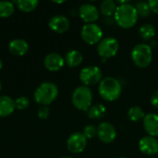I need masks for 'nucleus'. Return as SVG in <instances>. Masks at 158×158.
Here are the masks:
<instances>
[{
	"label": "nucleus",
	"instance_id": "obj_1",
	"mask_svg": "<svg viewBox=\"0 0 158 158\" xmlns=\"http://www.w3.org/2000/svg\"><path fill=\"white\" fill-rule=\"evenodd\" d=\"M116 23L122 29L132 28L139 18L135 6L131 4L125 3L118 6L117 10L114 14Z\"/></svg>",
	"mask_w": 158,
	"mask_h": 158
},
{
	"label": "nucleus",
	"instance_id": "obj_2",
	"mask_svg": "<svg viewBox=\"0 0 158 158\" xmlns=\"http://www.w3.org/2000/svg\"><path fill=\"white\" fill-rule=\"evenodd\" d=\"M122 92L120 82L113 77H107L101 81L98 86V93L100 96L108 102H113L118 99Z\"/></svg>",
	"mask_w": 158,
	"mask_h": 158
},
{
	"label": "nucleus",
	"instance_id": "obj_3",
	"mask_svg": "<svg viewBox=\"0 0 158 158\" xmlns=\"http://www.w3.org/2000/svg\"><path fill=\"white\" fill-rule=\"evenodd\" d=\"M58 95V88L53 82L42 83L34 92V100L36 103L47 106L53 103Z\"/></svg>",
	"mask_w": 158,
	"mask_h": 158
},
{
	"label": "nucleus",
	"instance_id": "obj_4",
	"mask_svg": "<svg viewBox=\"0 0 158 158\" xmlns=\"http://www.w3.org/2000/svg\"><path fill=\"white\" fill-rule=\"evenodd\" d=\"M131 59L134 65L140 69H145L150 66L153 60V51L150 45L139 44L131 51Z\"/></svg>",
	"mask_w": 158,
	"mask_h": 158
},
{
	"label": "nucleus",
	"instance_id": "obj_5",
	"mask_svg": "<svg viewBox=\"0 0 158 158\" xmlns=\"http://www.w3.org/2000/svg\"><path fill=\"white\" fill-rule=\"evenodd\" d=\"M73 106L81 111H88L92 106L93 103V93L92 90L87 86L77 87L71 96Z\"/></svg>",
	"mask_w": 158,
	"mask_h": 158
},
{
	"label": "nucleus",
	"instance_id": "obj_6",
	"mask_svg": "<svg viewBox=\"0 0 158 158\" xmlns=\"http://www.w3.org/2000/svg\"><path fill=\"white\" fill-rule=\"evenodd\" d=\"M118 49L119 44L118 40L111 36L103 38L97 44V53L104 59H108L115 56L118 54Z\"/></svg>",
	"mask_w": 158,
	"mask_h": 158
},
{
	"label": "nucleus",
	"instance_id": "obj_7",
	"mask_svg": "<svg viewBox=\"0 0 158 158\" xmlns=\"http://www.w3.org/2000/svg\"><path fill=\"white\" fill-rule=\"evenodd\" d=\"M81 39L89 45L98 44L103 39V31L101 27L95 23H88L83 25L81 31Z\"/></svg>",
	"mask_w": 158,
	"mask_h": 158
},
{
	"label": "nucleus",
	"instance_id": "obj_8",
	"mask_svg": "<svg viewBox=\"0 0 158 158\" xmlns=\"http://www.w3.org/2000/svg\"><path fill=\"white\" fill-rule=\"evenodd\" d=\"M102 76V70L97 66H88L80 71L79 78L84 86L89 87L100 83L103 80Z\"/></svg>",
	"mask_w": 158,
	"mask_h": 158
},
{
	"label": "nucleus",
	"instance_id": "obj_9",
	"mask_svg": "<svg viewBox=\"0 0 158 158\" xmlns=\"http://www.w3.org/2000/svg\"><path fill=\"white\" fill-rule=\"evenodd\" d=\"M87 146V139L81 132L72 133L67 141V148L72 154L82 153Z\"/></svg>",
	"mask_w": 158,
	"mask_h": 158
},
{
	"label": "nucleus",
	"instance_id": "obj_10",
	"mask_svg": "<svg viewBox=\"0 0 158 158\" xmlns=\"http://www.w3.org/2000/svg\"><path fill=\"white\" fill-rule=\"evenodd\" d=\"M97 136L104 143H111L117 138V131L110 122H102L97 127Z\"/></svg>",
	"mask_w": 158,
	"mask_h": 158
},
{
	"label": "nucleus",
	"instance_id": "obj_11",
	"mask_svg": "<svg viewBox=\"0 0 158 158\" xmlns=\"http://www.w3.org/2000/svg\"><path fill=\"white\" fill-rule=\"evenodd\" d=\"M79 16L86 24L94 23L99 18V10L94 5L82 4L79 8Z\"/></svg>",
	"mask_w": 158,
	"mask_h": 158
},
{
	"label": "nucleus",
	"instance_id": "obj_12",
	"mask_svg": "<svg viewBox=\"0 0 158 158\" xmlns=\"http://www.w3.org/2000/svg\"><path fill=\"white\" fill-rule=\"evenodd\" d=\"M139 149L145 156H156L158 154V141L152 136H144L139 141Z\"/></svg>",
	"mask_w": 158,
	"mask_h": 158
},
{
	"label": "nucleus",
	"instance_id": "obj_13",
	"mask_svg": "<svg viewBox=\"0 0 158 158\" xmlns=\"http://www.w3.org/2000/svg\"><path fill=\"white\" fill-rule=\"evenodd\" d=\"M48 26L53 31L57 33H63L69 29L70 23L69 19L66 18L65 16L56 15L50 19L48 22Z\"/></svg>",
	"mask_w": 158,
	"mask_h": 158
},
{
	"label": "nucleus",
	"instance_id": "obj_14",
	"mask_svg": "<svg viewBox=\"0 0 158 158\" xmlns=\"http://www.w3.org/2000/svg\"><path fill=\"white\" fill-rule=\"evenodd\" d=\"M65 64V59L56 53L48 54L44 59V65L49 71H58Z\"/></svg>",
	"mask_w": 158,
	"mask_h": 158
},
{
	"label": "nucleus",
	"instance_id": "obj_15",
	"mask_svg": "<svg viewBox=\"0 0 158 158\" xmlns=\"http://www.w3.org/2000/svg\"><path fill=\"white\" fill-rule=\"evenodd\" d=\"M143 128L149 136L158 137V115L150 113L145 115L143 118Z\"/></svg>",
	"mask_w": 158,
	"mask_h": 158
},
{
	"label": "nucleus",
	"instance_id": "obj_16",
	"mask_svg": "<svg viewBox=\"0 0 158 158\" xmlns=\"http://www.w3.org/2000/svg\"><path fill=\"white\" fill-rule=\"evenodd\" d=\"M8 50L12 55L21 56H24L29 50V44L25 40L15 39L11 41L8 44Z\"/></svg>",
	"mask_w": 158,
	"mask_h": 158
},
{
	"label": "nucleus",
	"instance_id": "obj_17",
	"mask_svg": "<svg viewBox=\"0 0 158 158\" xmlns=\"http://www.w3.org/2000/svg\"><path fill=\"white\" fill-rule=\"evenodd\" d=\"M15 101L9 96H0V118L10 116L15 110Z\"/></svg>",
	"mask_w": 158,
	"mask_h": 158
},
{
	"label": "nucleus",
	"instance_id": "obj_18",
	"mask_svg": "<svg viewBox=\"0 0 158 158\" xmlns=\"http://www.w3.org/2000/svg\"><path fill=\"white\" fill-rule=\"evenodd\" d=\"M83 60V56L82 54L78 51V50H70L67 53L66 57H65V62L66 64L70 67V68H76L81 64Z\"/></svg>",
	"mask_w": 158,
	"mask_h": 158
},
{
	"label": "nucleus",
	"instance_id": "obj_19",
	"mask_svg": "<svg viewBox=\"0 0 158 158\" xmlns=\"http://www.w3.org/2000/svg\"><path fill=\"white\" fill-rule=\"evenodd\" d=\"M106 114V107L102 104H96L92 106L88 111L87 115L91 119H101Z\"/></svg>",
	"mask_w": 158,
	"mask_h": 158
},
{
	"label": "nucleus",
	"instance_id": "obj_20",
	"mask_svg": "<svg viewBox=\"0 0 158 158\" xmlns=\"http://www.w3.org/2000/svg\"><path fill=\"white\" fill-rule=\"evenodd\" d=\"M117 4L115 1L113 0H105L101 3L99 10L100 13L106 17H111L115 14L116 10H117Z\"/></svg>",
	"mask_w": 158,
	"mask_h": 158
},
{
	"label": "nucleus",
	"instance_id": "obj_21",
	"mask_svg": "<svg viewBox=\"0 0 158 158\" xmlns=\"http://www.w3.org/2000/svg\"><path fill=\"white\" fill-rule=\"evenodd\" d=\"M19 9L23 12H31L34 10L39 4L38 0H19L15 2Z\"/></svg>",
	"mask_w": 158,
	"mask_h": 158
},
{
	"label": "nucleus",
	"instance_id": "obj_22",
	"mask_svg": "<svg viewBox=\"0 0 158 158\" xmlns=\"http://www.w3.org/2000/svg\"><path fill=\"white\" fill-rule=\"evenodd\" d=\"M139 33H140V36L143 40L148 41V40L153 39L156 36V32L155 27L152 24L146 23V24H143V26H141V28L139 30Z\"/></svg>",
	"mask_w": 158,
	"mask_h": 158
},
{
	"label": "nucleus",
	"instance_id": "obj_23",
	"mask_svg": "<svg viewBox=\"0 0 158 158\" xmlns=\"http://www.w3.org/2000/svg\"><path fill=\"white\" fill-rule=\"evenodd\" d=\"M128 117L131 121L137 122L140 120H143L145 114L140 106H132L128 111Z\"/></svg>",
	"mask_w": 158,
	"mask_h": 158
},
{
	"label": "nucleus",
	"instance_id": "obj_24",
	"mask_svg": "<svg viewBox=\"0 0 158 158\" xmlns=\"http://www.w3.org/2000/svg\"><path fill=\"white\" fill-rule=\"evenodd\" d=\"M14 4L9 1L0 2V18H8L14 13Z\"/></svg>",
	"mask_w": 158,
	"mask_h": 158
},
{
	"label": "nucleus",
	"instance_id": "obj_25",
	"mask_svg": "<svg viewBox=\"0 0 158 158\" xmlns=\"http://www.w3.org/2000/svg\"><path fill=\"white\" fill-rule=\"evenodd\" d=\"M137 13L139 15V17H143V18H147L151 15L152 11L151 8L149 6L148 2H144V1H141V2H137L136 5L134 6Z\"/></svg>",
	"mask_w": 158,
	"mask_h": 158
},
{
	"label": "nucleus",
	"instance_id": "obj_26",
	"mask_svg": "<svg viewBox=\"0 0 158 158\" xmlns=\"http://www.w3.org/2000/svg\"><path fill=\"white\" fill-rule=\"evenodd\" d=\"M30 105V100L26 96H20L15 100V107L19 110L26 109Z\"/></svg>",
	"mask_w": 158,
	"mask_h": 158
},
{
	"label": "nucleus",
	"instance_id": "obj_27",
	"mask_svg": "<svg viewBox=\"0 0 158 158\" xmlns=\"http://www.w3.org/2000/svg\"><path fill=\"white\" fill-rule=\"evenodd\" d=\"M83 135L86 137V139H93L97 135V128H95L94 125H87L83 129Z\"/></svg>",
	"mask_w": 158,
	"mask_h": 158
},
{
	"label": "nucleus",
	"instance_id": "obj_28",
	"mask_svg": "<svg viewBox=\"0 0 158 158\" xmlns=\"http://www.w3.org/2000/svg\"><path fill=\"white\" fill-rule=\"evenodd\" d=\"M49 114H50V110H49V107L48 106H43L39 109V111H38V117L41 119H46L49 117Z\"/></svg>",
	"mask_w": 158,
	"mask_h": 158
},
{
	"label": "nucleus",
	"instance_id": "obj_29",
	"mask_svg": "<svg viewBox=\"0 0 158 158\" xmlns=\"http://www.w3.org/2000/svg\"><path fill=\"white\" fill-rule=\"evenodd\" d=\"M149 6L153 13L158 14V0H149L148 1Z\"/></svg>",
	"mask_w": 158,
	"mask_h": 158
},
{
	"label": "nucleus",
	"instance_id": "obj_30",
	"mask_svg": "<svg viewBox=\"0 0 158 158\" xmlns=\"http://www.w3.org/2000/svg\"><path fill=\"white\" fill-rule=\"evenodd\" d=\"M150 102H151V105L155 107L158 109V91H156L152 96H151V99H150Z\"/></svg>",
	"mask_w": 158,
	"mask_h": 158
},
{
	"label": "nucleus",
	"instance_id": "obj_31",
	"mask_svg": "<svg viewBox=\"0 0 158 158\" xmlns=\"http://www.w3.org/2000/svg\"><path fill=\"white\" fill-rule=\"evenodd\" d=\"M2 67H3V63H2V61H1V59H0V70H1V69H2Z\"/></svg>",
	"mask_w": 158,
	"mask_h": 158
},
{
	"label": "nucleus",
	"instance_id": "obj_32",
	"mask_svg": "<svg viewBox=\"0 0 158 158\" xmlns=\"http://www.w3.org/2000/svg\"><path fill=\"white\" fill-rule=\"evenodd\" d=\"M60 158H73V157H71V156H62V157H60Z\"/></svg>",
	"mask_w": 158,
	"mask_h": 158
},
{
	"label": "nucleus",
	"instance_id": "obj_33",
	"mask_svg": "<svg viewBox=\"0 0 158 158\" xmlns=\"http://www.w3.org/2000/svg\"><path fill=\"white\" fill-rule=\"evenodd\" d=\"M1 87H2V85H1V81H0V91H1Z\"/></svg>",
	"mask_w": 158,
	"mask_h": 158
},
{
	"label": "nucleus",
	"instance_id": "obj_34",
	"mask_svg": "<svg viewBox=\"0 0 158 158\" xmlns=\"http://www.w3.org/2000/svg\"><path fill=\"white\" fill-rule=\"evenodd\" d=\"M118 158H125V157H118Z\"/></svg>",
	"mask_w": 158,
	"mask_h": 158
},
{
	"label": "nucleus",
	"instance_id": "obj_35",
	"mask_svg": "<svg viewBox=\"0 0 158 158\" xmlns=\"http://www.w3.org/2000/svg\"><path fill=\"white\" fill-rule=\"evenodd\" d=\"M157 158H158V157H157Z\"/></svg>",
	"mask_w": 158,
	"mask_h": 158
}]
</instances>
